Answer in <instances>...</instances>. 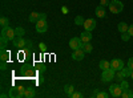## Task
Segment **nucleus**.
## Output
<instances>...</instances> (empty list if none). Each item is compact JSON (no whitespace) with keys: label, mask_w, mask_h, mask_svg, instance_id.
I'll return each instance as SVG.
<instances>
[{"label":"nucleus","mask_w":133,"mask_h":98,"mask_svg":"<svg viewBox=\"0 0 133 98\" xmlns=\"http://www.w3.org/2000/svg\"><path fill=\"white\" fill-rule=\"evenodd\" d=\"M24 88L23 86H14L12 89L9 90L8 93V97L11 98H21V97H24Z\"/></svg>","instance_id":"nucleus-1"},{"label":"nucleus","mask_w":133,"mask_h":98,"mask_svg":"<svg viewBox=\"0 0 133 98\" xmlns=\"http://www.w3.org/2000/svg\"><path fill=\"white\" fill-rule=\"evenodd\" d=\"M108 7H109V9H110L112 13H120L121 11H123V8H124V4L121 3L120 0H112Z\"/></svg>","instance_id":"nucleus-2"},{"label":"nucleus","mask_w":133,"mask_h":98,"mask_svg":"<svg viewBox=\"0 0 133 98\" xmlns=\"http://www.w3.org/2000/svg\"><path fill=\"white\" fill-rule=\"evenodd\" d=\"M115 70L112 68H109L107 70H103V74H101V81L103 82H110L112 80H115Z\"/></svg>","instance_id":"nucleus-3"},{"label":"nucleus","mask_w":133,"mask_h":98,"mask_svg":"<svg viewBox=\"0 0 133 98\" xmlns=\"http://www.w3.org/2000/svg\"><path fill=\"white\" fill-rule=\"evenodd\" d=\"M48 29V24H47V19H40L36 23V32L39 33H44Z\"/></svg>","instance_id":"nucleus-4"},{"label":"nucleus","mask_w":133,"mask_h":98,"mask_svg":"<svg viewBox=\"0 0 133 98\" xmlns=\"http://www.w3.org/2000/svg\"><path fill=\"white\" fill-rule=\"evenodd\" d=\"M2 36H4V37H7L8 40H11V41H12V40L16 37L15 29L9 28V27H7V28H2Z\"/></svg>","instance_id":"nucleus-5"},{"label":"nucleus","mask_w":133,"mask_h":98,"mask_svg":"<svg viewBox=\"0 0 133 98\" xmlns=\"http://www.w3.org/2000/svg\"><path fill=\"white\" fill-rule=\"evenodd\" d=\"M83 44H84V42L81 41V39H80V37H73V39H71V40H69V47H71V49H72V50L80 49V48L83 47Z\"/></svg>","instance_id":"nucleus-6"},{"label":"nucleus","mask_w":133,"mask_h":98,"mask_svg":"<svg viewBox=\"0 0 133 98\" xmlns=\"http://www.w3.org/2000/svg\"><path fill=\"white\" fill-rule=\"evenodd\" d=\"M109 93L112 97H121V94H123V89H121V86L115 84V85H110L109 88Z\"/></svg>","instance_id":"nucleus-7"},{"label":"nucleus","mask_w":133,"mask_h":98,"mask_svg":"<svg viewBox=\"0 0 133 98\" xmlns=\"http://www.w3.org/2000/svg\"><path fill=\"white\" fill-rule=\"evenodd\" d=\"M110 68H112L115 72H118L124 68V61L120 58H115L112 62H110Z\"/></svg>","instance_id":"nucleus-8"},{"label":"nucleus","mask_w":133,"mask_h":98,"mask_svg":"<svg viewBox=\"0 0 133 98\" xmlns=\"http://www.w3.org/2000/svg\"><path fill=\"white\" fill-rule=\"evenodd\" d=\"M83 27H84L85 31H91V32H92V31L96 28V20H95V19H87V20L84 21Z\"/></svg>","instance_id":"nucleus-9"},{"label":"nucleus","mask_w":133,"mask_h":98,"mask_svg":"<svg viewBox=\"0 0 133 98\" xmlns=\"http://www.w3.org/2000/svg\"><path fill=\"white\" fill-rule=\"evenodd\" d=\"M84 56H85V52L83 50V48L76 49V50H73V53H72V60H75V61H81V60L84 58Z\"/></svg>","instance_id":"nucleus-10"},{"label":"nucleus","mask_w":133,"mask_h":98,"mask_svg":"<svg viewBox=\"0 0 133 98\" xmlns=\"http://www.w3.org/2000/svg\"><path fill=\"white\" fill-rule=\"evenodd\" d=\"M25 40L23 39V37H19V36H16L14 40H12V44H14V47L15 48H17V49H21V48H24L25 47Z\"/></svg>","instance_id":"nucleus-11"},{"label":"nucleus","mask_w":133,"mask_h":98,"mask_svg":"<svg viewBox=\"0 0 133 98\" xmlns=\"http://www.w3.org/2000/svg\"><path fill=\"white\" fill-rule=\"evenodd\" d=\"M92 33H91V31H84L83 33H81V36H80V39H81V41L83 42H91V40H92Z\"/></svg>","instance_id":"nucleus-12"},{"label":"nucleus","mask_w":133,"mask_h":98,"mask_svg":"<svg viewBox=\"0 0 133 98\" xmlns=\"http://www.w3.org/2000/svg\"><path fill=\"white\" fill-rule=\"evenodd\" d=\"M95 13H96V16L97 17H105V7H103V5H98L96 9H95Z\"/></svg>","instance_id":"nucleus-13"},{"label":"nucleus","mask_w":133,"mask_h":98,"mask_svg":"<svg viewBox=\"0 0 133 98\" xmlns=\"http://www.w3.org/2000/svg\"><path fill=\"white\" fill-rule=\"evenodd\" d=\"M117 29H118L120 33H124V32H128L129 25L127 23H124V21H121V23H118V25H117Z\"/></svg>","instance_id":"nucleus-14"},{"label":"nucleus","mask_w":133,"mask_h":98,"mask_svg":"<svg viewBox=\"0 0 133 98\" xmlns=\"http://www.w3.org/2000/svg\"><path fill=\"white\" fill-rule=\"evenodd\" d=\"M40 20V13L39 12H32L29 15V23H37V21Z\"/></svg>","instance_id":"nucleus-15"},{"label":"nucleus","mask_w":133,"mask_h":98,"mask_svg":"<svg viewBox=\"0 0 133 98\" xmlns=\"http://www.w3.org/2000/svg\"><path fill=\"white\" fill-rule=\"evenodd\" d=\"M98 66H100V69H101V70H107V69L110 68V62L107 61V60H101V61H100V64H98Z\"/></svg>","instance_id":"nucleus-16"},{"label":"nucleus","mask_w":133,"mask_h":98,"mask_svg":"<svg viewBox=\"0 0 133 98\" xmlns=\"http://www.w3.org/2000/svg\"><path fill=\"white\" fill-rule=\"evenodd\" d=\"M64 90H65L66 95L72 98V94L75 93V89H73V86H72V85H65V86H64Z\"/></svg>","instance_id":"nucleus-17"},{"label":"nucleus","mask_w":133,"mask_h":98,"mask_svg":"<svg viewBox=\"0 0 133 98\" xmlns=\"http://www.w3.org/2000/svg\"><path fill=\"white\" fill-rule=\"evenodd\" d=\"M35 90H33L32 88H28V89H25L24 90V97L25 98H32V97H35Z\"/></svg>","instance_id":"nucleus-18"},{"label":"nucleus","mask_w":133,"mask_h":98,"mask_svg":"<svg viewBox=\"0 0 133 98\" xmlns=\"http://www.w3.org/2000/svg\"><path fill=\"white\" fill-rule=\"evenodd\" d=\"M81 48H83V50H84L85 53H91V52H92V49H93V47H92L91 42H84Z\"/></svg>","instance_id":"nucleus-19"},{"label":"nucleus","mask_w":133,"mask_h":98,"mask_svg":"<svg viewBox=\"0 0 133 98\" xmlns=\"http://www.w3.org/2000/svg\"><path fill=\"white\" fill-rule=\"evenodd\" d=\"M0 25H2V28L9 27V20H8L5 16H2V19H0Z\"/></svg>","instance_id":"nucleus-20"},{"label":"nucleus","mask_w":133,"mask_h":98,"mask_svg":"<svg viewBox=\"0 0 133 98\" xmlns=\"http://www.w3.org/2000/svg\"><path fill=\"white\" fill-rule=\"evenodd\" d=\"M8 58H9V52L3 49L2 53H0V60H2V61H8Z\"/></svg>","instance_id":"nucleus-21"},{"label":"nucleus","mask_w":133,"mask_h":98,"mask_svg":"<svg viewBox=\"0 0 133 98\" xmlns=\"http://www.w3.org/2000/svg\"><path fill=\"white\" fill-rule=\"evenodd\" d=\"M121 97H123V98H133V93H132V90L128 88V89L123 90V94H121Z\"/></svg>","instance_id":"nucleus-22"},{"label":"nucleus","mask_w":133,"mask_h":98,"mask_svg":"<svg viewBox=\"0 0 133 98\" xmlns=\"http://www.w3.org/2000/svg\"><path fill=\"white\" fill-rule=\"evenodd\" d=\"M132 69L129 68V66H127V68H123V69H121V73H123L124 76H125V78L127 77H130V76H132Z\"/></svg>","instance_id":"nucleus-23"},{"label":"nucleus","mask_w":133,"mask_h":98,"mask_svg":"<svg viewBox=\"0 0 133 98\" xmlns=\"http://www.w3.org/2000/svg\"><path fill=\"white\" fill-rule=\"evenodd\" d=\"M15 33H16V36H19V37H23L24 33H25V31L21 28V27H17V28H15Z\"/></svg>","instance_id":"nucleus-24"},{"label":"nucleus","mask_w":133,"mask_h":98,"mask_svg":"<svg viewBox=\"0 0 133 98\" xmlns=\"http://www.w3.org/2000/svg\"><path fill=\"white\" fill-rule=\"evenodd\" d=\"M115 80H116V81H118V82H121L123 80H125V76H124L123 73H121V70H118V72L116 73V76H115Z\"/></svg>","instance_id":"nucleus-25"},{"label":"nucleus","mask_w":133,"mask_h":98,"mask_svg":"<svg viewBox=\"0 0 133 98\" xmlns=\"http://www.w3.org/2000/svg\"><path fill=\"white\" fill-rule=\"evenodd\" d=\"M84 19H83V16H76V19H75V24L76 25H83L84 24Z\"/></svg>","instance_id":"nucleus-26"},{"label":"nucleus","mask_w":133,"mask_h":98,"mask_svg":"<svg viewBox=\"0 0 133 98\" xmlns=\"http://www.w3.org/2000/svg\"><path fill=\"white\" fill-rule=\"evenodd\" d=\"M130 37H132V36L128 33V32H124V33H121V40H123V41H129Z\"/></svg>","instance_id":"nucleus-27"},{"label":"nucleus","mask_w":133,"mask_h":98,"mask_svg":"<svg viewBox=\"0 0 133 98\" xmlns=\"http://www.w3.org/2000/svg\"><path fill=\"white\" fill-rule=\"evenodd\" d=\"M120 86H121V89H123V90H125V89H128V88H129V84H128V81H127V80H123V81L120 82Z\"/></svg>","instance_id":"nucleus-28"},{"label":"nucleus","mask_w":133,"mask_h":98,"mask_svg":"<svg viewBox=\"0 0 133 98\" xmlns=\"http://www.w3.org/2000/svg\"><path fill=\"white\" fill-rule=\"evenodd\" d=\"M96 97H97V98H107V97H108V94H107L105 92H100V93H97V94H96Z\"/></svg>","instance_id":"nucleus-29"},{"label":"nucleus","mask_w":133,"mask_h":98,"mask_svg":"<svg viewBox=\"0 0 133 98\" xmlns=\"http://www.w3.org/2000/svg\"><path fill=\"white\" fill-rule=\"evenodd\" d=\"M81 97H83V94L79 93V92H75V93L72 94V98H81Z\"/></svg>","instance_id":"nucleus-30"},{"label":"nucleus","mask_w":133,"mask_h":98,"mask_svg":"<svg viewBox=\"0 0 133 98\" xmlns=\"http://www.w3.org/2000/svg\"><path fill=\"white\" fill-rule=\"evenodd\" d=\"M128 66L133 70V57H130V58L128 60Z\"/></svg>","instance_id":"nucleus-31"},{"label":"nucleus","mask_w":133,"mask_h":98,"mask_svg":"<svg viewBox=\"0 0 133 98\" xmlns=\"http://www.w3.org/2000/svg\"><path fill=\"white\" fill-rule=\"evenodd\" d=\"M2 70H5L7 69V61H2V66H0Z\"/></svg>","instance_id":"nucleus-32"},{"label":"nucleus","mask_w":133,"mask_h":98,"mask_svg":"<svg viewBox=\"0 0 133 98\" xmlns=\"http://www.w3.org/2000/svg\"><path fill=\"white\" fill-rule=\"evenodd\" d=\"M100 4H101L103 7H107V5H109V2H108V0H101V2H100Z\"/></svg>","instance_id":"nucleus-33"},{"label":"nucleus","mask_w":133,"mask_h":98,"mask_svg":"<svg viewBox=\"0 0 133 98\" xmlns=\"http://www.w3.org/2000/svg\"><path fill=\"white\" fill-rule=\"evenodd\" d=\"M128 33H129L130 36H133V24H132V25H129V29H128Z\"/></svg>","instance_id":"nucleus-34"},{"label":"nucleus","mask_w":133,"mask_h":98,"mask_svg":"<svg viewBox=\"0 0 133 98\" xmlns=\"http://www.w3.org/2000/svg\"><path fill=\"white\" fill-rule=\"evenodd\" d=\"M40 19H47V15L45 13H40Z\"/></svg>","instance_id":"nucleus-35"},{"label":"nucleus","mask_w":133,"mask_h":98,"mask_svg":"<svg viewBox=\"0 0 133 98\" xmlns=\"http://www.w3.org/2000/svg\"><path fill=\"white\" fill-rule=\"evenodd\" d=\"M25 47H32V42L31 41H27L25 42Z\"/></svg>","instance_id":"nucleus-36"},{"label":"nucleus","mask_w":133,"mask_h":98,"mask_svg":"<svg viewBox=\"0 0 133 98\" xmlns=\"http://www.w3.org/2000/svg\"><path fill=\"white\" fill-rule=\"evenodd\" d=\"M40 48H41L43 50H45V45H44V44H43V42H41V44H40Z\"/></svg>","instance_id":"nucleus-37"},{"label":"nucleus","mask_w":133,"mask_h":98,"mask_svg":"<svg viewBox=\"0 0 133 98\" xmlns=\"http://www.w3.org/2000/svg\"><path fill=\"white\" fill-rule=\"evenodd\" d=\"M130 77H132V80H133V72H132V76H130Z\"/></svg>","instance_id":"nucleus-38"}]
</instances>
